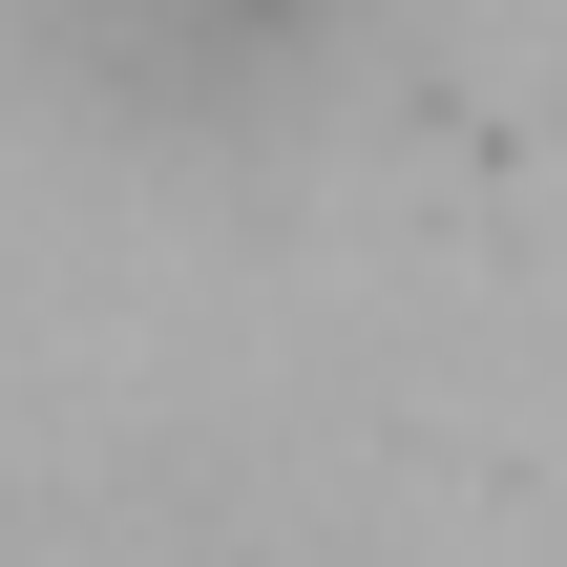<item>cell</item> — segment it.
I'll list each match as a JSON object with an SVG mask.
<instances>
[{
	"mask_svg": "<svg viewBox=\"0 0 567 567\" xmlns=\"http://www.w3.org/2000/svg\"><path fill=\"white\" fill-rule=\"evenodd\" d=\"M0 21H21V63H42L63 105H105V126H252V105H295L316 42H337V0H0Z\"/></svg>",
	"mask_w": 567,
	"mask_h": 567,
	"instance_id": "obj_1",
	"label": "cell"
}]
</instances>
